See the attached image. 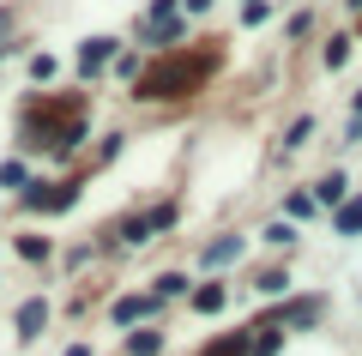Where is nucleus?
<instances>
[{"label": "nucleus", "mask_w": 362, "mask_h": 356, "mask_svg": "<svg viewBox=\"0 0 362 356\" xmlns=\"http://www.w3.org/2000/svg\"><path fill=\"white\" fill-rule=\"evenodd\" d=\"M211 67H218V54H206V49H169L151 73H139V91H133V97H145V103H181V97H194V91L206 85Z\"/></svg>", "instance_id": "obj_1"}, {"label": "nucleus", "mask_w": 362, "mask_h": 356, "mask_svg": "<svg viewBox=\"0 0 362 356\" xmlns=\"http://www.w3.org/2000/svg\"><path fill=\"white\" fill-rule=\"evenodd\" d=\"M73 200H78V181H30V188L18 193L25 212H66Z\"/></svg>", "instance_id": "obj_2"}, {"label": "nucleus", "mask_w": 362, "mask_h": 356, "mask_svg": "<svg viewBox=\"0 0 362 356\" xmlns=\"http://www.w3.org/2000/svg\"><path fill=\"white\" fill-rule=\"evenodd\" d=\"M169 224H175V205H157V212H133V217H121V248H145L157 229H169Z\"/></svg>", "instance_id": "obj_3"}, {"label": "nucleus", "mask_w": 362, "mask_h": 356, "mask_svg": "<svg viewBox=\"0 0 362 356\" xmlns=\"http://www.w3.org/2000/svg\"><path fill=\"white\" fill-rule=\"evenodd\" d=\"M49 314H54L49 296H25V302L13 308V332H18L25 344H37V338H42V326H49Z\"/></svg>", "instance_id": "obj_4"}, {"label": "nucleus", "mask_w": 362, "mask_h": 356, "mask_svg": "<svg viewBox=\"0 0 362 356\" xmlns=\"http://www.w3.org/2000/svg\"><path fill=\"white\" fill-rule=\"evenodd\" d=\"M157 296H121V302H109V320L115 326H151V314H157Z\"/></svg>", "instance_id": "obj_5"}, {"label": "nucleus", "mask_w": 362, "mask_h": 356, "mask_svg": "<svg viewBox=\"0 0 362 356\" xmlns=\"http://www.w3.org/2000/svg\"><path fill=\"white\" fill-rule=\"evenodd\" d=\"M199 356H254V332L235 326V332H218V338L199 344Z\"/></svg>", "instance_id": "obj_6"}, {"label": "nucleus", "mask_w": 362, "mask_h": 356, "mask_svg": "<svg viewBox=\"0 0 362 356\" xmlns=\"http://www.w3.org/2000/svg\"><path fill=\"white\" fill-rule=\"evenodd\" d=\"M314 320H320V296H296L272 314V326H314Z\"/></svg>", "instance_id": "obj_7"}, {"label": "nucleus", "mask_w": 362, "mask_h": 356, "mask_svg": "<svg viewBox=\"0 0 362 356\" xmlns=\"http://www.w3.org/2000/svg\"><path fill=\"white\" fill-rule=\"evenodd\" d=\"M109 54H115V37H85V49H78V79H97Z\"/></svg>", "instance_id": "obj_8"}, {"label": "nucleus", "mask_w": 362, "mask_h": 356, "mask_svg": "<svg viewBox=\"0 0 362 356\" xmlns=\"http://www.w3.org/2000/svg\"><path fill=\"white\" fill-rule=\"evenodd\" d=\"M242 248H247V236H218V242H206V272L235 266V260H242Z\"/></svg>", "instance_id": "obj_9"}, {"label": "nucleus", "mask_w": 362, "mask_h": 356, "mask_svg": "<svg viewBox=\"0 0 362 356\" xmlns=\"http://www.w3.org/2000/svg\"><path fill=\"white\" fill-rule=\"evenodd\" d=\"M127 356H163V326H133V338H127Z\"/></svg>", "instance_id": "obj_10"}, {"label": "nucleus", "mask_w": 362, "mask_h": 356, "mask_svg": "<svg viewBox=\"0 0 362 356\" xmlns=\"http://www.w3.org/2000/svg\"><path fill=\"white\" fill-rule=\"evenodd\" d=\"M151 296H157V302H175V296H194V278H187V272H163V278H151Z\"/></svg>", "instance_id": "obj_11"}, {"label": "nucleus", "mask_w": 362, "mask_h": 356, "mask_svg": "<svg viewBox=\"0 0 362 356\" xmlns=\"http://www.w3.org/2000/svg\"><path fill=\"white\" fill-rule=\"evenodd\" d=\"M247 332H254V356H278V350H284V326H272V320L259 326V320H254Z\"/></svg>", "instance_id": "obj_12"}, {"label": "nucleus", "mask_w": 362, "mask_h": 356, "mask_svg": "<svg viewBox=\"0 0 362 356\" xmlns=\"http://www.w3.org/2000/svg\"><path fill=\"white\" fill-rule=\"evenodd\" d=\"M332 224H338V236H362V193L338 205V217H332Z\"/></svg>", "instance_id": "obj_13"}, {"label": "nucleus", "mask_w": 362, "mask_h": 356, "mask_svg": "<svg viewBox=\"0 0 362 356\" xmlns=\"http://www.w3.org/2000/svg\"><path fill=\"white\" fill-rule=\"evenodd\" d=\"M187 302H194L199 314H218V308H223V284H194V296H187Z\"/></svg>", "instance_id": "obj_14"}, {"label": "nucleus", "mask_w": 362, "mask_h": 356, "mask_svg": "<svg viewBox=\"0 0 362 356\" xmlns=\"http://www.w3.org/2000/svg\"><path fill=\"white\" fill-rule=\"evenodd\" d=\"M314 200H320V205H344V200H350V181H344V176H326L320 188H314Z\"/></svg>", "instance_id": "obj_15"}, {"label": "nucleus", "mask_w": 362, "mask_h": 356, "mask_svg": "<svg viewBox=\"0 0 362 356\" xmlns=\"http://www.w3.org/2000/svg\"><path fill=\"white\" fill-rule=\"evenodd\" d=\"M0 188H6V193H25L30 188V169L18 163V157H13V163H0Z\"/></svg>", "instance_id": "obj_16"}, {"label": "nucleus", "mask_w": 362, "mask_h": 356, "mask_svg": "<svg viewBox=\"0 0 362 356\" xmlns=\"http://www.w3.org/2000/svg\"><path fill=\"white\" fill-rule=\"evenodd\" d=\"M254 290H259V296H284V290H290V272H284V266L259 272V278H254Z\"/></svg>", "instance_id": "obj_17"}, {"label": "nucleus", "mask_w": 362, "mask_h": 356, "mask_svg": "<svg viewBox=\"0 0 362 356\" xmlns=\"http://www.w3.org/2000/svg\"><path fill=\"white\" fill-rule=\"evenodd\" d=\"M259 242H266V248H296V224H266V229H259Z\"/></svg>", "instance_id": "obj_18"}, {"label": "nucleus", "mask_w": 362, "mask_h": 356, "mask_svg": "<svg viewBox=\"0 0 362 356\" xmlns=\"http://www.w3.org/2000/svg\"><path fill=\"white\" fill-rule=\"evenodd\" d=\"M284 212H290V217H314V212H320V200H314V193H290Z\"/></svg>", "instance_id": "obj_19"}, {"label": "nucleus", "mask_w": 362, "mask_h": 356, "mask_svg": "<svg viewBox=\"0 0 362 356\" xmlns=\"http://www.w3.org/2000/svg\"><path fill=\"white\" fill-rule=\"evenodd\" d=\"M350 61V37H332V42H326V67H332V73H338V67H344Z\"/></svg>", "instance_id": "obj_20"}, {"label": "nucleus", "mask_w": 362, "mask_h": 356, "mask_svg": "<svg viewBox=\"0 0 362 356\" xmlns=\"http://www.w3.org/2000/svg\"><path fill=\"white\" fill-rule=\"evenodd\" d=\"M18 254L25 260H49V242H42V236H18Z\"/></svg>", "instance_id": "obj_21"}, {"label": "nucleus", "mask_w": 362, "mask_h": 356, "mask_svg": "<svg viewBox=\"0 0 362 356\" xmlns=\"http://www.w3.org/2000/svg\"><path fill=\"white\" fill-rule=\"evenodd\" d=\"M314 139V121H296V127H290V139H284V151H296V145H308Z\"/></svg>", "instance_id": "obj_22"}, {"label": "nucleus", "mask_w": 362, "mask_h": 356, "mask_svg": "<svg viewBox=\"0 0 362 356\" xmlns=\"http://www.w3.org/2000/svg\"><path fill=\"white\" fill-rule=\"evenodd\" d=\"M30 79H37V85H42V79H54V54H37V61H30Z\"/></svg>", "instance_id": "obj_23"}, {"label": "nucleus", "mask_w": 362, "mask_h": 356, "mask_svg": "<svg viewBox=\"0 0 362 356\" xmlns=\"http://www.w3.org/2000/svg\"><path fill=\"white\" fill-rule=\"evenodd\" d=\"M266 13H272L266 0H247V6H242V18H247V25H259V18H266Z\"/></svg>", "instance_id": "obj_24"}, {"label": "nucleus", "mask_w": 362, "mask_h": 356, "mask_svg": "<svg viewBox=\"0 0 362 356\" xmlns=\"http://www.w3.org/2000/svg\"><path fill=\"white\" fill-rule=\"evenodd\" d=\"M61 356H90V344H66V350Z\"/></svg>", "instance_id": "obj_25"}, {"label": "nucleus", "mask_w": 362, "mask_h": 356, "mask_svg": "<svg viewBox=\"0 0 362 356\" xmlns=\"http://www.w3.org/2000/svg\"><path fill=\"white\" fill-rule=\"evenodd\" d=\"M350 121H362V91H356V109H350Z\"/></svg>", "instance_id": "obj_26"}]
</instances>
